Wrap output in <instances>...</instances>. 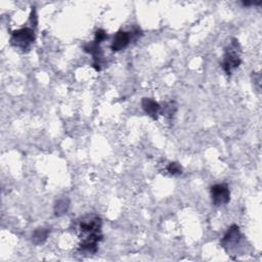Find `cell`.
Masks as SVG:
<instances>
[{
    "mask_svg": "<svg viewBox=\"0 0 262 262\" xmlns=\"http://www.w3.org/2000/svg\"><path fill=\"white\" fill-rule=\"evenodd\" d=\"M100 217L97 215L84 216L79 221L80 231V249L87 253H95L97 251V244L103 240L101 235Z\"/></svg>",
    "mask_w": 262,
    "mask_h": 262,
    "instance_id": "6da1fadb",
    "label": "cell"
},
{
    "mask_svg": "<svg viewBox=\"0 0 262 262\" xmlns=\"http://www.w3.org/2000/svg\"><path fill=\"white\" fill-rule=\"evenodd\" d=\"M35 41V33L31 28H22L13 31L10 36V44L23 50L30 48Z\"/></svg>",
    "mask_w": 262,
    "mask_h": 262,
    "instance_id": "7a4b0ae2",
    "label": "cell"
},
{
    "mask_svg": "<svg viewBox=\"0 0 262 262\" xmlns=\"http://www.w3.org/2000/svg\"><path fill=\"white\" fill-rule=\"evenodd\" d=\"M242 61L239 54V42L235 39L231 41L230 45L226 48L224 59L222 62V69L227 75H230L231 72L239 68Z\"/></svg>",
    "mask_w": 262,
    "mask_h": 262,
    "instance_id": "3957f363",
    "label": "cell"
},
{
    "mask_svg": "<svg viewBox=\"0 0 262 262\" xmlns=\"http://www.w3.org/2000/svg\"><path fill=\"white\" fill-rule=\"evenodd\" d=\"M211 198L215 206H223L230 200V192L227 184L218 183L211 187Z\"/></svg>",
    "mask_w": 262,
    "mask_h": 262,
    "instance_id": "277c9868",
    "label": "cell"
},
{
    "mask_svg": "<svg viewBox=\"0 0 262 262\" xmlns=\"http://www.w3.org/2000/svg\"><path fill=\"white\" fill-rule=\"evenodd\" d=\"M242 234H241V230L240 227L236 224L231 225L227 231L226 234L224 235V237L221 240V246L225 250L227 249H232L235 248V247L241 242L242 240Z\"/></svg>",
    "mask_w": 262,
    "mask_h": 262,
    "instance_id": "5b68a950",
    "label": "cell"
},
{
    "mask_svg": "<svg viewBox=\"0 0 262 262\" xmlns=\"http://www.w3.org/2000/svg\"><path fill=\"white\" fill-rule=\"evenodd\" d=\"M131 41V35L126 31H118L114 36L111 48L113 51H120L126 48Z\"/></svg>",
    "mask_w": 262,
    "mask_h": 262,
    "instance_id": "8992f818",
    "label": "cell"
},
{
    "mask_svg": "<svg viewBox=\"0 0 262 262\" xmlns=\"http://www.w3.org/2000/svg\"><path fill=\"white\" fill-rule=\"evenodd\" d=\"M141 107L145 112V114L155 120L158 119L159 115H161V106L152 98L143 97L141 100Z\"/></svg>",
    "mask_w": 262,
    "mask_h": 262,
    "instance_id": "52a82bcc",
    "label": "cell"
},
{
    "mask_svg": "<svg viewBox=\"0 0 262 262\" xmlns=\"http://www.w3.org/2000/svg\"><path fill=\"white\" fill-rule=\"evenodd\" d=\"M49 230L45 227H39L34 230L32 234V242L34 245H42L44 244L48 238Z\"/></svg>",
    "mask_w": 262,
    "mask_h": 262,
    "instance_id": "ba28073f",
    "label": "cell"
},
{
    "mask_svg": "<svg viewBox=\"0 0 262 262\" xmlns=\"http://www.w3.org/2000/svg\"><path fill=\"white\" fill-rule=\"evenodd\" d=\"M69 207H70L69 199H66V198L60 199L54 204V214L56 216H62L68 212Z\"/></svg>",
    "mask_w": 262,
    "mask_h": 262,
    "instance_id": "9c48e42d",
    "label": "cell"
},
{
    "mask_svg": "<svg viewBox=\"0 0 262 262\" xmlns=\"http://www.w3.org/2000/svg\"><path fill=\"white\" fill-rule=\"evenodd\" d=\"M167 172L170 174V175L178 176L180 174H182V167L177 162H171L167 166Z\"/></svg>",
    "mask_w": 262,
    "mask_h": 262,
    "instance_id": "30bf717a",
    "label": "cell"
},
{
    "mask_svg": "<svg viewBox=\"0 0 262 262\" xmlns=\"http://www.w3.org/2000/svg\"><path fill=\"white\" fill-rule=\"evenodd\" d=\"M176 110H177V107H176L175 103L171 101V103L165 104L164 108L161 107V114L163 116H166V117H172V116L175 114Z\"/></svg>",
    "mask_w": 262,
    "mask_h": 262,
    "instance_id": "8fae6325",
    "label": "cell"
},
{
    "mask_svg": "<svg viewBox=\"0 0 262 262\" xmlns=\"http://www.w3.org/2000/svg\"><path fill=\"white\" fill-rule=\"evenodd\" d=\"M106 39H108V35H107V33L104 30H101V29H99V30L96 31L95 37H94V43H96L97 45H99L100 43L104 42Z\"/></svg>",
    "mask_w": 262,
    "mask_h": 262,
    "instance_id": "7c38bea8",
    "label": "cell"
}]
</instances>
